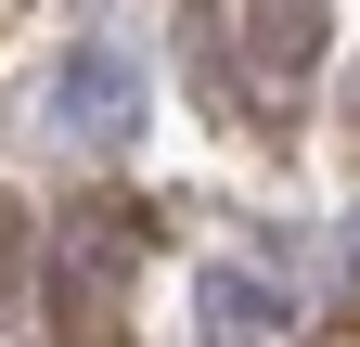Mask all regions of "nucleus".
<instances>
[{
    "label": "nucleus",
    "mask_w": 360,
    "mask_h": 347,
    "mask_svg": "<svg viewBox=\"0 0 360 347\" xmlns=\"http://www.w3.org/2000/svg\"><path fill=\"white\" fill-rule=\"evenodd\" d=\"M129 129H142V65H129V39H77V52L52 65V142L116 155Z\"/></svg>",
    "instance_id": "obj_1"
},
{
    "label": "nucleus",
    "mask_w": 360,
    "mask_h": 347,
    "mask_svg": "<svg viewBox=\"0 0 360 347\" xmlns=\"http://www.w3.org/2000/svg\"><path fill=\"white\" fill-rule=\"evenodd\" d=\"M193 309H206V347H270V334H283V296H270L257 270H206Z\"/></svg>",
    "instance_id": "obj_2"
},
{
    "label": "nucleus",
    "mask_w": 360,
    "mask_h": 347,
    "mask_svg": "<svg viewBox=\"0 0 360 347\" xmlns=\"http://www.w3.org/2000/svg\"><path fill=\"white\" fill-rule=\"evenodd\" d=\"M245 39H257V65H283V77H296L309 52H322V0H257V26H245Z\"/></svg>",
    "instance_id": "obj_3"
},
{
    "label": "nucleus",
    "mask_w": 360,
    "mask_h": 347,
    "mask_svg": "<svg viewBox=\"0 0 360 347\" xmlns=\"http://www.w3.org/2000/svg\"><path fill=\"white\" fill-rule=\"evenodd\" d=\"M13 309H26V206L0 193V334H13Z\"/></svg>",
    "instance_id": "obj_4"
},
{
    "label": "nucleus",
    "mask_w": 360,
    "mask_h": 347,
    "mask_svg": "<svg viewBox=\"0 0 360 347\" xmlns=\"http://www.w3.org/2000/svg\"><path fill=\"white\" fill-rule=\"evenodd\" d=\"M347 116H360V91H347Z\"/></svg>",
    "instance_id": "obj_5"
}]
</instances>
